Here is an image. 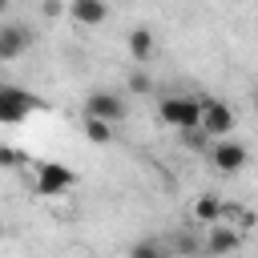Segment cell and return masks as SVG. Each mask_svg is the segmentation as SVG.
Listing matches in <instances>:
<instances>
[{
  "label": "cell",
  "instance_id": "1",
  "mask_svg": "<svg viewBox=\"0 0 258 258\" xmlns=\"http://www.w3.org/2000/svg\"><path fill=\"white\" fill-rule=\"evenodd\" d=\"M157 117L173 129H202V101L198 97H165L157 105Z\"/></svg>",
  "mask_w": 258,
  "mask_h": 258
},
{
  "label": "cell",
  "instance_id": "2",
  "mask_svg": "<svg viewBox=\"0 0 258 258\" xmlns=\"http://www.w3.org/2000/svg\"><path fill=\"white\" fill-rule=\"evenodd\" d=\"M73 181H77V173L69 169V165H60V161H40L36 165V194L40 198H60V194H69L73 189Z\"/></svg>",
  "mask_w": 258,
  "mask_h": 258
},
{
  "label": "cell",
  "instance_id": "3",
  "mask_svg": "<svg viewBox=\"0 0 258 258\" xmlns=\"http://www.w3.org/2000/svg\"><path fill=\"white\" fill-rule=\"evenodd\" d=\"M85 113H89V117H101V121H109V125H117V121L125 117V101H121L117 93H109V89H93V93L85 97Z\"/></svg>",
  "mask_w": 258,
  "mask_h": 258
},
{
  "label": "cell",
  "instance_id": "4",
  "mask_svg": "<svg viewBox=\"0 0 258 258\" xmlns=\"http://www.w3.org/2000/svg\"><path fill=\"white\" fill-rule=\"evenodd\" d=\"M32 109H36L32 93H24V89H16V85H4V89H0V121H4V125L20 121V117L32 113Z\"/></svg>",
  "mask_w": 258,
  "mask_h": 258
},
{
  "label": "cell",
  "instance_id": "5",
  "mask_svg": "<svg viewBox=\"0 0 258 258\" xmlns=\"http://www.w3.org/2000/svg\"><path fill=\"white\" fill-rule=\"evenodd\" d=\"M202 129L210 133V137H230V129H234V109L230 105H222V101H202Z\"/></svg>",
  "mask_w": 258,
  "mask_h": 258
},
{
  "label": "cell",
  "instance_id": "6",
  "mask_svg": "<svg viewBox=\"0 0 258 258\" xmlns=\"http://www.w3.org/2000/svg\"><path fill=\"white\" fill-rule=\"evenodd\" d=\"M210 161H214V169H218V173H238V169L246 165V145H238V141L222 137V141L210 149Z\"/></svg>",
  "mask_w": 258,
  "mask_h": 258
},
{
  "label": "cell",
  "instance_id": "7",
  "mask_svg": "<svg viewBox=\"0 0 258 258\" xmlns=\"http://www.w3.org/2000/svg\"><path fill=\"white\" fill-rule=\"evenodd\" d=\"M206 230H210V238H206V254H214V258L234 254L238 242H242V230L230 226V222H218V226H206Z\"/></svg>",
  "mask_w": 258,
  "mask_h": 258
},
{
  "label": "cell",
  "instance_id": "8",
  "mask_svg": "<svg viewBox=\"0 0 258 258\" xmlns=\"http://www.w3.org/2000/svg\"><path fill=\"white\" fill-rule=\"evenodd\" d=\"M69 16H73L81 28H97V24H105L109 4H105V0H73V4H69Z\"/></svg>",
  "mask_w": 258,
  "mask_h": 258
},
{
  "label": "cell",
  "instance_id": "9",
  "mask_svg": "<svg viewBox=\"0 0 258 258\" xmlns=\"http://www.w3.org/2000/svg\"><path fill=\"white\" fill-rule=\"evenodd\" d=\"M28 40H32V36H28L20 24H4V28H0V60H16V56L28 48Z\"/></svg>",
  "mask_w": 258,
  "mask_h": 258
},
{
  "label": "cell",
  "instance_id": "10",
  "mask_svg": "<svg viewBox=\"0 0 258 258\" xmlns=\"http://www.w3.org/2000/svg\"><path fill=\"white\" fill-rule=\"evenodd\" d=\"M222 210H226V202H218V198H198V202H194V222H198V226H218V222H222Z\"/></svg>",
  "mask_w": 258,
  "mask_h": 258
},
{
  "label": "cell",
  "instance_id": "11",
  "mask_svg": "<svg viewBox=\"0 0 258 258\" xmlns=\"http://www.w3.org/2000/svg\"><path fill=\"white\" fill-rule=\"evenodd\" d=\"M129 56L133 60H149L153 56V32L149 28H133L129 32Z\"/></svg>",
  "mask_w": 258,
  "mask_h": 258
},
{
  "label": "cell",
  "instance_id": "12",
  "mask_svg": "<svg viewBox=\"0 0 258 258\" xmlns=\"http://www.w3.org/2000/svg\"><path fill=\"white\" fill-rule=\"evenodd\" d=\"M85 137L97 141V145H109V141H113V125L101 121V117H89V113H85Z\"/></svg>",
  "mask_w": 258,
  "mask_h": 258
},
{
  "label": "cell",
  "instance_id": "13",
  "mask_svg": "<svg viewBox=\"0 0 258 258\" xmlns=\"http://www.w3.org/2000/svg\"><path fill=\"white\" fill-rule=\"evenodd\" d=\"M161 254H165V250H161L157 242H149V238L137 242V246H129V258H161Z\"/></svg>",
  "mask_w": 258,
  "mask_h": 258
},
{
  "label": "cell",
  "instance_id": "14",
  "mask_svg": "<svg viewBox=\"0 0 258 258\" xmlns=\"http://www.w3.org/2000/svg\"><path fill=\"white\" fill-rule=\"evenodd\" d=\"M129 93H137V97H145V93H149V77H145L141 69H133V73H129Z\"/></svg>",
  "mask_w": 258,
  "mask_h": 258
},
{
  "label": "cell",
  "instance_id": "15",
  "mask_svg": "<svg viewBox=\"0 0 258 258\" xmlns=\"http://www.w3.org/2000/svg\"><path fill=\"white\" fill-rule=\"evenodd\" d=\"M206 137H210L206 129H181V141H185L189 149H202V145H206Z\"/></svg>",
  "mask_w": 258,
  "mask_h": 258
},
{
  "label": "cell",
  "instance_id": "16",
  "mask_svg": "<svg viewBox=\"0 0 258 258\" xmlns=\"http://www.w3.org/2000/svg\"><path fill=\"white\" fill-rule=\"evenodd\" d=\"M254 109H258V97H254Z\"/></svg>",
  "mask_w": 258,
  "mask_h": 258
},
{
  "label": "cell",
  "instance_id": "17",
  "mask_svg": "<svg viewBox=\"0 0 258 258\" xmlns=\"http://www.w3.org/2000/svg\"><path fill=\"white\" fill-rule=\"evenodd\" d=\"M161 258H169V254H161Z\"/></svg>",
  "mask_w": 258,
  "mask_h": 258
}]
</instances>
